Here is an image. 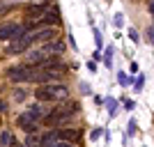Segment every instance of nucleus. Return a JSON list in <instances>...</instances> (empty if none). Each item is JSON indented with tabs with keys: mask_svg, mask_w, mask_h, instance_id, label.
Masks as SVG:
<instances>
[{
	"mask_svg": "<svg viewBox=\"0 0 154 147\" xmlns=\"http://www.w3.org/2000/svg\"><path fill=\"white\" fill-rule=\"evenodd\" d=\"M129 37H131V41L138 44V32H136V30H129Z\"/></svg>",
	"mask_w": 154,
	"mask_h": 147,
	"instance_id": "18",
	"label": "nucleus"
},
{
	"mask_svg": "<svg viewBox=\"0 0 154 147\" xmlns=\"http://www.w3.org/2000/svg\"><path fill=\"white\" fill-rule=\"evenodd\" d=\"M117 81H120L122 85H129V83H131V81H129V76H127V74H122V71L117 74Z\"/></svg>",
	"mask_w": 154,
	"mask_h": 147,
	"instance_id": "16",
	"label": "nucleus"
},
{
	"mask_svg": "<svg viewBox=\"0 0 154 147\" xmlns=\"http://www.w3.org/2000/svg\"><path fill=\"white\" fill-rule=\"evenodd\" d=\"M32 2H39V0H32Z\"/></svg>",
	"mask_w": 154,
	"mask_h": 147,
	"instance_id": "24",
	"label": "nucleus"
},
{
	"mask_svg": "<svg viewBox=\"0 0 154 147\" xmlns=\"http://www.w3.org/2000/svg\"><path fill=\"white\" fill-rule=\"evenodd\" d=\"M42 51L44 53H62L64 51V44L62 41H44V46H42Z\"/></svg>",
	"mask_w": 154,
	"mask_h": 147,
	"instance_id": "9",
	"label": "nucleus"
},
{
	"mask_svg": "<svg viewBox=\"0 0 154 147\" xmlns=\"http://www.w3.org/2000/svg\"><path fill=\"white\" fill-rule=\"evenodd\" d=\"M51 7L53 5L48 2V0H39V2H35V5H30L26 9V19H30V23H37V21L42 19L48 9H51Z\"/></svg>",
	"mask_w": 154,
	"mask_h": 147,
	"instance_id": "5",
	"label": "nucleus"
},
{
	"mask_svg": "<svg viewBox=\"0 0 154 147\" xmlns=\"http://www.w3.org/2000/svg\"><path fill=\"white\" fill-rule=\"evenodd\" d=\"M58 37V30L55 28H46V30H37V32H32V39L35 41H51V39Z\"/></svg>",
	"mask_w": 154,
	"mask_h": 147,
	"instance_id": "8",
	"label": "nucleus"
},
{
	"mask_svg": "<svg viewBox=\"0 0 154 147\" xmlns=\"http://www.w3.org/2000/svg\"><path fill=\"white\" fill-rule=\"evenodd\" d=\"M12 147H26V145H16V142H14V145H12Z\"/></svg>",
	"mask_w": 154,
	"mask_h": 147,
	"instance_id": "23",
	"label": "nucleus"
},
{
	"mask_svg": "<svg viewBox=\"0 0 154 147\" xmlns=\"http://www.w3.org/2000/svg\"><path fill=\"white\" fill-rule=\"evenodd\" d=\"M35 96L39 101H64L69 96V90L62 83H44L35 90Z\"/></svg>",
	"mask_w": 154,
	"mask_h": 147,
	"instance_id": "1",
	"label": "nucleus"
},
{
	"mask_svg": "<svg viewBox=\"0 0 154 147\" xmlns=\"http://www.w3.org/2000/svg\"><path fill=\"white\" fill-rule=\"evenodd\" d=\"M30 28L26 23H14V21H7V23H0V41H12V39L26 35Z\"/></svg>",
	"mask_w": 154,
	"mask_h": 147,
	"instance_id": "3",
	"label": "nucleus"
},
{
	"mask_svg": "<svg viewBox=\"0 0 154 147\" xmlns=\"http://www.w3.org/2000/svg\"><path fill=\"white\" fill-rule=\"evenodd\" d=\"M35 44V39H32V32L28 30L26 35H21V37L12 39L9 46H7V55H19V53H28V48Z\"/></svg>",
	"mask_w": 154,
	"mask_h": 147,
	"instance_id": "4",
	"label": "nucleus"
},
{
	"mask_svg": "<svg viewBox=\"0 0 154 147\" xmlns=\"http://www.w3.org/2000/svg\"><path fill=\"white\" fill-rule=\"evenodd\" d=\"M113 26H115V28L124 26V16H122V14H115V16H113Z\"/></svg>",
	"mask_w": 154,
	"mask_h": 147,
	"instance_id": "12",
	"label": "nucleus"
},
{
	"mask_svg": "<svg viewBox=\"0 0 154 147\" xmlns=\"http://www.w3.org/2000/svg\"><path fill=\"white\" fill-rule=\"evenodd\" d=\"M0 113H7V101H2V99H0Z\"/></svg>",
	"mask_w": 154,
	"mask_h": 147,
	"instance_id": "22",
	"label": "nucleus"
},
{
	"mask_svg": "<svg viewBox=\"0 0 154 147\" xmlns=\"http://www.w3.org/2000/svg\"><path fill=\"white\" fill-rule=\"evenodd\" d=\"M94 39H97V46L101 48V32H99V30H94Z\"/></svg>",
	"mask_w": 154,
	"mask_h": 147,
	"instance_id": "19",
	"label": "nucleus"
},
{
	"mask_svg": "<svg viewBox=\"0 0 154 147\" xmlns=\"http://www.w3.org/2000/svg\"><path fill=\"white\" fill-rule=\"evenodd\" d=\"M19 127L23 129V131H26L28 136H32V133H37V122L35 120H30V117H28V113H23V115H19Z\"/></svg>",
	"mask_w": 154,
	"mask_h": 147,
	"instance_id": "7",
	"label": "nucleus"
},
{
	"mask_svg": "<svg viewBox=\"0 0 154 147\" xmlns=\"http://www.w3.org/2000/svg\"><path fill=\"white\" fill-rule=\"evenodd\" d=\"M35 74H37V67H30V64L9 67L5 71L7 81H12V83H35Z\"/></svg>",
	"mask_w": 154,
	"mask_h": 147,
	"instance_id": "2",
	"label": "nucleus"
},
{
	"mask_svg": "<svg viewBox=\"0 0 154 147\" xmlns=\"http://www.w3.org/2000/svg\"><path fill=\"white\" fill-rule=\"evenodd\" d=\"M108 113H110V115H115V113H117V101L108 99Z\"/></svg>",
	"mask_w": 154,
	"mask_h": 147,
	"instance_id": "15",
	"label": "nucleus"
},
{
	"mask_svg": "<svg viewBox=\"0 0 154 147\" xmlns=\"http://www.w3.org/2000/svg\"><path fill=\"white\" fill-rule=\"evenodd\" d=\"M14 99H16V101H23V99H26V90H16Z\"/></svg>",
	"mask_w": 154,
	"mask_h": 147,
	"instance_id": "17",
	"label": "nucleus"
},
{
	"mask_svg": "<svg viewBox=\"0 0 154 147\" xmlns=\"http://www.w3.org/2000/svg\"><path fill=\"white\" fill-rule=\"evenodd\" d=\"M129 133H136V122L134 120L129 122Z\"/></svg>",
	"mask_w": 154,
	"mask_h": 147,
	"instance_id": "21",
	"label": "nucleus"
},
{
	"mask_svg": "<svg viewBox=\"0 0 154 147\" xmlns=\"http://www.w3.org/2000/svg\"><path fill=\"white\" fill-rule=\"evenodd\" d=\"M26 113H28V117L35 120V122H37V120H44V115H46L44 110H42V106H32V108H28Z\"/></svg>",
	"mask_w": 154,
	"mask_h": 147,
	"instance_id": "10",
	"label": "nucleus"
},
{
	"mask_svg": "<svg viewBox=\"0 0 154 147\" xmlns=\"http://www.w3.org/2000/svg\"><path fill=\"white\" fill-rule=\"evenodd\" d=\"M108 2H110V0H108Z\"/></svg>",
	"mask_w": 154,
	"mask_h": 147,
	"instance_id": "25",
	"label": "nucleus"
},
{
	"mask_svg": "<svg viewBox=\"0 0 154 147\" xmlns=\"http://www.w3.org/2000/svg\"><path fill=\"white\" fill-rule=\"evenodd\" d=\"M147 9H149V14H152V19H154V0H149V2H147Z\"/></svg>",
	"mask_w": 154,
	"mask_h": 147,
	"instance_id": "20",
	"label": "nucleus"
},
{
	"mask_svg": "<svg viewBox=\"0 0 154 147\" xmlns=\"http://www.w3.org/2000/svg\"><path fill=\"white\" fill-rule=\"evenodd\" d=\"M103 62H106V67L113 64V48H106V58H103Z\"/></svg>",
	"mask_w": 154,
	"mask_h": 147,
	"instance_id": "13",
	"label": "nucleus"
},
{
	"mask_svg": "<svg viewBox=\"0 0 154 147\" xmlns=\"http://www.w3.org/2000/svg\"><path fill=\"white\" fill-rule=\"evenodd\" d=\"M46 147H74V145L67 142V140H55V142H51V145H46Z\"/></svg>",
	"mask_w": 154,
	"mask_h": 147,
	"instance_id": "14",
	"label": "nucleus"
},
{
	"mask_svg": "<svg viewBox=\"0 0 154 147\" xmlns=\"http://www.w3.org/2000/svg\"><path fill=\"white\" fill-rule=\"evenodd\" d=\"M14 145V133L12 131H2L0 133V147H12Z\"/></svg>",
	"mask_w": 154,
	"mask_h": 147,
	"instance_id": "11",
	"label": "nucleus"
},
{
	"mask_svg": "<svg viewBox=\"0 0 154 147\" xmlns=\"http://www.w3.org/2000/svg\"><path fill=\"white\" fill-rule=\"evenodd\" d=\"M58 131V138L60 140H67V142H74L76 145L78 140H81V129H55Z\"/></svg>",
	"mask_w": 154,
	"mask_h": 147,
	"instance_id": "6",
	"label": "nucleus"
}]
</instances>
